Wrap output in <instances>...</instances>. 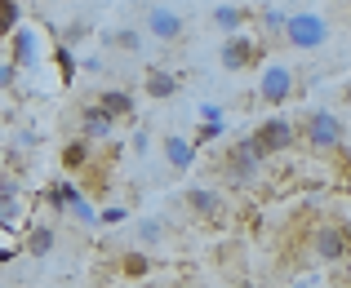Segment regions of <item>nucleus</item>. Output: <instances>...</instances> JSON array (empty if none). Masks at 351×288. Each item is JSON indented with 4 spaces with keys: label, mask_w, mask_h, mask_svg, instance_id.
<instances>
[{
    "label": "nucleus",
    "mask_w": 351,
    "mask_h": 288,
    "mask_svg": "<svg viewBox=\"0 0 351 288\" xmlns=\"http://www.w3.org/2000/svg\"><path fill=\"white\" fill-rule=\"evenodd\" d=\"M45 204H49L53 213H62V218H71L76 226H98V209L89 204V195L76 187L71 178H62V182H53L49 191H45Z\"/></svg>",
    "instance_id": "1"
},
{
    "label": "nucleus",
    "mask_w": 351,
    "mask_h": 288,
    "mask_svg": "<svg viewBox=\"0 0 351 288\" xmlns=\"http://www.w3.org/2000/svg\"><path fill=\"white\" fill-rule=\"evenodd\" d=\"M298 133L307 138V146H316V151H343V142H347V125L325 107H311L307 116H302Z\"/></svg>",
    "instance_id": "2"
},
{
    "label": "nucleus",
    "mask_w": 351,
    "mask_h": 288,
    "mask_svg": "<svg viewBox=\"0 0 351 288\" xmlns=\"http://www.w3.org/2000/svg\"><path fill=\"white\" fill-rule=\"evenodd\" d=\"M245 138L254 142V151L263 155V160H271V155H285L293 142H298V129H293L285 116H267V120H258Z\"/></svg>",
    "instance_id": "3"
},
{
    "label": "nucleus",
    "mask_w": 351,
    "mask_h": 288,
    "mask_svg": "<svg viewBox=\"0 0 351 288\" xmlns=\"http://www.w3.org/2000/svg\"><path fill=\"white\" fill-rule=\"evenodd\" d=\"M285 44H293V49H320V44L329 40V23L320 14H311V9H298V14H285V31H280Z\"/></svg>",
    "instance_id": "4"
},
{
    "label": "nucleus",
    "mask_w": 351,
    "mask_h": 288,
    "mask_svg": "<svg viewBox=\"0 0 351 288\" xmlns=\"http://www.w3.org/2000/svg\"><path fill=\"white\" fill-rule=\"evenodd\" d=\"M263 164L267 160L254 151V142H249V138H236V142L223 151V178L236 182V187H249V182H258Z\"/></svg>",
    "instance_id": "5"
},
{
    "label": "nucleus",
    "mask_w": 351,
    "mask_h": 288,
    "mask_svg": "<svg viewBox=\"0 0 351 288\" xmlns=\"http://www.w3.org/2000/svg\"><path fill=\"white\" fill-rule=\"evenodd\" d=\"M311 253L320 257V262H343L351 257V226L347 222H320L316 231H311Z\"/></svg>",
    "instance_id": "6"
},
{
    "label": "nucleus",
    "mask_w": 351,
    "mask_h": 288,
    "mask_svg": "<svg viewBox=\"0 0 351 288\" xmlns=\"http://www.w3.org/2000/svg\"><path fill=\"white\" fill-rule=\"evenodd\" d=\"M293 89H298V80H293V67H285V62H267L258 76V102H267V107H285Z\"/></svg>",
    "instance_id": "7"
},
{
    "label": "nucleus",
    "mask_w": 351,
    "mask_h": 288,
    "mask_svg": "<svg viewBox=\"0 0 351 288\" xmlns=\"http://www.w3.org/2000/svg\"><path fill=\"white\" fill-rule=\"evenodd\" d=\"M218 58H223V67L227 71H254L258 62H263V40H258V36H245V31H236V36H227L223 40V53H218Z\"/></svg>",
    "instance_id": "8"
},
{
    "label": "nucleus",
    "mask_w": 351,
    "mask_h": 288,
    "mask_svg": "<svg viewBox=\"0 0 351 288\" xmlns=\"http://www.w3.org/2000/svg\"><path fill=\"white\" fill-rule=\"evenodd\" d=\"M45 36L40 31H36V27H18V31L14 36H9V62H14V67L18 71H36V67H40V58H45Z\"/></svg>",
    "instance_id": "9"
},
{
    "label": "nucleus",
    "mask_w": 351,
    "mask_h": 288,
    "mask_svg": "<svg viewBox=\"0 0 351 288\" xmlns=\"http://www.w3.org/2000/svg\"><path fill=\"white\" fill-rule=\"evenodd\" d=\"M0 226L5 231H27L32 226V200L14 187V182H0Z\"/></svg>",
    "instance_id": "10"
},
{
    "label": "nucleus",
    "mask_w": 351,
    "mask_h": 288,
    "mask_svg": "<svg viewBox=\"0 0 351 288\" xmlns=\"http://www.w3.org/2000/svg\"><path fill=\"white\" fill-rule=\"evenodd\" d=\"M143 27H147V36L160 40V44L182 40V31H187L182 14H178V9H169V5H152V9H147V18H143Z\"/></svg>",
    "instance_id": "11"
},
{
    "label": "nucleus",
    "mask_w": 351,
    "mask_h": 288,
    "mask_svg": "<svg viewBox=\"0 0 351 288\" xmlns=\"http://www.w3.org/2000/svg\"><path fill=\"white\" fill-rule=\"evenodd\" d=\"M116 125L120 120H112L98 102H85V107H80V138H85V142H112Z\"/></svg>",
    "instance_id": "12"
},
{
    "label": "nucleus",
    "mask_w": 351,
    "mask_h": 288,
    "mask_svg": "<svg viewBox=\"0 0 351 288\" xmlns=\"http://www.w3.org/2000/svg\"><path fill=\"white\" fill-rule=\"evenodd\" d=\"M182 204H187V209L196 213L200 222H223V218H227V200H223L214 187H187Z\"/></svg>",
    "instance_id": "13"
},
{
    "label": "nucleus",
    "mask_w": 351,
    "mask_h": 288,
    "mask_svg": "<svg viewBox=\"0 0 351 288\" xmlns=\"http://www.w3.org/2000/svg\"><path fill=\"white\" fill-rule=\"evenodd\" d=\"M160 151H165V164H169L173 173H187L191 164H196L200 146L191 142L187 133H165V138H160Z\"/></svg>",
    "instance_id": "14"
},
{
    "label": "nucleus",
    "mask_w": 351,
    "mask_h": 288,
    "mask_svg": "<svg viewBox=\"0 0 351 288\" xmlns=\"http://www.w3.org/2000/svg\"><path fill=\"white\" fill-rule=\"evenodd\" d=\"M53 244H58V231H53L49 222H32V226L23 231V253L27 257H49Z\"/></svg>",
    "instance_id": "15"
},
{
    "label": "nucleus",
    "mask_w": 351,
    "mask_h": 288,
    "mask_svg": "<svg viewBox=\"0 0 351 288\" xmlns=\"http://www.w3.org/2000/svg\"><path fill=\"white\" fill-rule=\"evenodd\" d=\"M143 94L152 98V102H169L173 94H178V76H173L169 67H152L143 76Z\"/></svg>",
    "instance_id": "16"
},
{
    "label": "nucleus",
    "mask_w": 351,
    "mask_h": 288,
    "mask_svg": "<svg viewBox=\"0 0 351 288\" xmlns=\"http://www.w3.org/2000/svg\"><path fill=\"white\" fill-rule=\"evenodd\" d=\"M249 18H254V9H249V5H214V14H209V23H214V27H218L223 36H236L240 27L249 23Z\"/></svg>",
    "instance_id": "17"
},
{
    "label": "nucleus",
    "mask_w": 351,
    "mask_h": 288,
    "mask_svg": "<svg viewBox=\"0 0 351 288\" xmlns=\"http://www.w3.org/2000/svg\"><path fill=\"white\" fill-rule=\"evenodd\" d=\"M98 107H103L112 120H129L134 107H138V98L129 94V89H103V94H98Z\"/></svg>",
    "instance_id": "18"
},
{
    "label": "nucleus",
    "mask_w": 351,
    "mask_h": 288,
    "mask_svg": "<svg viewBox=\"0 0 351 288\" xmlns=\"http://www.w3.org/2000/svg\"><path fill=\"white\" fill-rule=\"evenodd\" d=\"M89 155H94V142H85V138L76 133L67 146H62V169H71V173L89 169Z\"/></svg>",
    "instance_id": "19"
},
{
    "label": "nucleus",
    "mask_w": 351,
    "mask_h": 288,
    "mask_svg": "<svg viewBox=\"0 0 351 288\" xmlns=\"http://www.w3.org/2000/svg\"><path fill=\"white\" fill-rule=\"evenodd\" d=\"M254 23H258V31H263V36H258V40H276V36H280L285 31V9H271V5H263V9H254Z\"/></svg>",
    "instance_id": "20"
},
{
    "label": "nucleus",
    "mask_w": 351,
    "mask_h": 288,
    "mask_svg": "<svg viewBox=\"0 0 351 288\" xmlns=\"http://www.w3.org/2000/svg\"><path fill=\"white\" fill-rule=\"evenodd\" d=\"M103 40L116 44V49H125V53H143V31H138V27H120V31L103 36Z\"/></svg>",
    "instance_id": "21"
},
{
    "label": "nucleus",
    "mask_w": 351,
    "mask_h": 288,
    "mask_svg": "<svg viewBox=\"0 0 351 288\" xmlns=\"http://www.w3.org/2000/svg\"><path fill=\"white\" fill-rule=\"evenodd\" d=\"M23 27V5L18 0H0V36H14Z\"/></svg>",
    "instance_id": "22"
},
{
    "label": "nucleus",
    "mask_w": 351,
    "mask_h": 288,
    "mask_svg": "<svg viewBox=\"0 0 351 288\" xmlns=\"http://www.w3.org/2000/svg\"><path fill=\"white\" fill-rule=\"evenodd\" d=\"M160 239H165V222L160 218H143L138 222V244L143 248H156Z\"/></svg>",
    "instance_id": "23"
},
{
    "label": "nucleus",
    "mask_w": 351,
    "mask_h": 288,
    "mask_svg": "<svg viewBox=\"0 0 351 288\" xmlns=\"http://www.w3.org/2000/svg\"><path fill=\"white\" fill-rule=\"evenodd\" d=\"M53 58H58L62 85H71V80H76V71H80V62H76V53H71V44H62V40H58V49H53Z\"/></svg>",
    "instance_id": "24"
},
{
    "label": "nucleus",
    "mask_w": 351,
    "mask_h": 288,
    "mask_svg": "<svg viewBox=\"0 0 351 288\" xmlns=\"http://www.w3.org/2000/svg\"><path fill=\"white\" fill-rule=\"evenodd\" d=\"M89 31H94V23H89V18H76V23H67V27H62V44H76V40H85Z\"/></svg>",
    "instance_id": "25"
},
{
    "label": "nucleus",
    "mask_w": 351,
    "mask_h": 288,
    "mask_svg": "<svg viewBox=\"0 0 351 288\" xmlns=\"http://www.w3.org/2000/svg\"><path fill=\"white\" fill-rule=\"evenodd\" d=\"M120 266H125V275H134V280H138V275L152 271V257H147V253H125V262H120Z\"/></svg>",
    "instance_id": "26"
},
{
    "label": "nucleus",
    "mask_w": 351,
    "mask_h": 288,
    "mask_svg": "<svg viewBox=\"0 0 351 288\" xmlns=\"http://www.w3.org/2000/svg\"><path fill=\"white\" fill-rule=\"evenodd\" d=\"M125 218H129V209H120V204H107V209H98V226H120Z\"/></svg>",
    "instance_id": "27"
},
{
    "label": "nucleus",
    "mask_w": 351,
    "mask_h": 288,
    "mask_svg": "<svg viewBox=\"0 0 351 288\" xmlns=\"http://www.w3.org/2000/svg\"><path fill=\"white\" fill-rule=\"evenodd\" d=\"M218 138H223V125H200L191 142H196V146H209V142H218Z\"/></svg>",
    "instance_id": "28"
},
{
    "label": "nucleus",
    "mask_w": 351,
    "mask_h": 288,
    "mask_svg": "<svg viewBox=\"0 0 351 288\" xmlns=\"http://www.w3.org/2000/svg\"><path fill=\"white\" fill-rule=\"evenodd\" d=\"M200 125H223V102H205L200 107Z\"/></svg>",
    "instance_id": "29"
},
{
    "label": "nucleus",
    "mask_w": 351,
    "mask_h": 288,
    "mask_svg": "<svg viewBox=\"0 0 351 288\" xmlns=\"http://www.w3.org/2000/svg\"><path fill=\"white\" fill-rule=\"evenodd\" d=\"M129 146H134V155H147V151H152V133H147V129H138V133L129 138Z\"/></svg>",
    "instance_id": "30"
},
{
    "label": "nucleus",
    "mask_w": 351,
    "mask_h": 288,
    "mask_svg": "<svg viewBox=\"0 0 351 288\" xmlns=\"http://www.w3.org/2000/svg\"><path fill=\"white\" fill-rule=\"evenodd\" d=\"M14 80H18V67H14V62H5V67H0V85L14 89Z\"/></svg>",
    "instance_id": "31"
},
{
    "label": "nucleus",
    "mask_w": 351,
    "mask_h": 288,
    "mask_svg": "<svg viewBox=\"0 0 351 288\" xmlns=\"http://www.w3.org/2000/svg\"><path fill=\"white\" fill-rule=\"evenodd\" d=\"M18 151H36V133H32V129H23V133H18Z\"/></svg>",
    "instance_id": "32"
},
{
    "label": "nucleus",
    "mask_w": 351,
    "mask_h": 288,
    "mask_svg": "<svg viewBox=\"0 0 351 288\" xmlns=\"http://www.w3.org/2000/svg\"><path fill=\"white\" fill-rule=\"evenodd\" d=\"M18 253H23V248H14V244H0V266H5V262H14Z\"/></svg>",
    "instance_id": "33"
},
{
    "label": "nucleus",
    "mask_w": 351,
    "mask_h": 288,
    "mask_svg": "<svg viewBox=\"0 0 351 288\" xmlns=\"http://www.w3.org/2000/svg\"><path fill=\"white\" fill-rule=\"evenodd\" d=\"M347 18H351V0H347Z\"/></svg>",
    "instance_id": "34"
},
{
    "label": "nucleus",
    "mask_w": 351,
    "mask_h": 288,
    "mask_svg": "<svg viewBox=\"0 0 351 288\" xmlns=\"http://www.w3.org/2000/svg\"><path fill=\"white\" fill-rule=\"evenodd\" d=\"M293 288H302V284H293Z\"/></svg>",
    "instance_id": "35"
},
{
    "label": "nucleus",
    "mask_w": 351,
    "mask_h": 288,
    "mask_svg": "<svg viewBox=\"0 0 351 288\" xmlns=\"http://www.w3.org/2000/svg\"><path fill=\"white\" fill-rule=\"evenodd\" d=\"M0 182H5V178H0Z\"/></svg>",
    "instance_id": "36"
}]
</instances>
